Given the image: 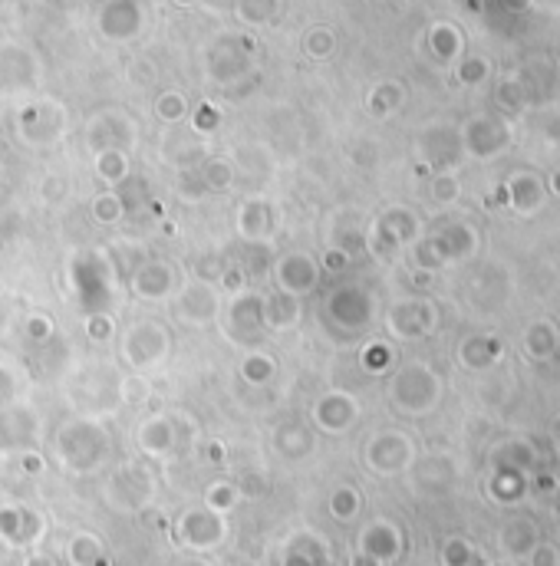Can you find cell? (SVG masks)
Masks as SVG:
<instances>
[{"mask_svg":"<svg viewBox=\"0 0 560 566\" xmlns=\"http://www.w3.org/2000/svg\"><path fill=\"white\" fill-rule=\"evenodd\" d=\"M27 566H47V563H43V557H33V563L27 560Z\"/></svg>","mask_w":560,"mask_h":566,"instance_id":"cell-1","label":"cell"}]
</instances>
